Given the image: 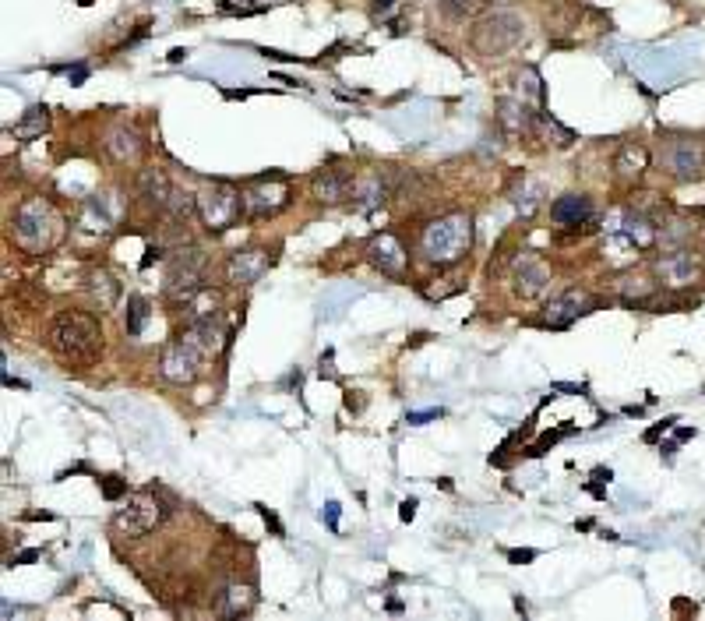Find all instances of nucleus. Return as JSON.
I'll use <instances>...</instances> for the list:
<instances>
[{
	"label": "nucleus",
	"mask_w": 705,
	"mask_h": 621,
	"mask_svg": "<svg viewBox=\"0 0 705 621\" xmlns=\"http://www.w3.org/2000/svg\"><path fill=\"white\" fill-rule=\"evenodd\" d=\"M46 128H50V110H46V106H32L15 124V138L18 142H32V138H43Z\"/></svg>",
	"instance_id": "obj_24"
},
{
	"label": "nucleus",
	"mask_w": 705,
	"mask_h": 621,
	"mask_svg": "<svg viewBox=\"0 0 705 621\" xmlns=\"http://www.w3.org/2000/svg\"><path fill=\"white\" fill-rule=\"evenodd\" d=\"M508 558H512L515 565H522V562H533L536 551H508Z\"/></svg>",
	"instance_id": "obj_37"
},
{
	"label": "nucleus",
	"mask_w": 705,
	"mask_h": 621,
	"mask_svg": "<svg viewBox=\"0 0 705 621\" xmlns=\"http://www.w3.org/2000/svg\"><path fill=\"white\" fill-rule=\"evenodd\" d=\"M674 424H677V417H667L660 427H653V431H646V442H656V438H660L663 431H670V427H674Z\"/></svg>",
	"instance_id": "obj_32"
},
{
	"label": "nucleus",
	"mask_w": 705,
	"mask_h": 621,
	"mask_svg": "<svg viewBox=\"0 0 705 621\" xmlns=\"http://www.w3.org/2000/svg\"><path fill=\"white\" fill-rule=\"evenodd\" d=\"M201 360H205L201 346L194 343L191 336H180L177 343H170L163 350L159 375H163L166 382H173V385H191L194 378H198V371H201Z\"/></svg>",
	"instance_id": "obj_9"
},
{
	"label": "nucleus",
	"mask_w": 705,
	"mask_h": 621,
	"mask_svg": "<svg viewBox=\"0 0 705 621\" xmlns=\"http://www.w3.org/2000/svg\"><path fill=\"white\" fill-rule=\"evenodd\" d=\"M589 216H593V202H589L586 195H564L550 205V219H554L557 226H579V223H586Z\"/></svg>",
	"instance_id": "obj_19"
},
{
	"label": "nucleus",
	"mask_w": 705,
	"mask_h": 621,
	"mask_svg": "<svg viewBox=\"0 0 705 621\" xmlns=\"http://www.w3.org/2000/svg\"><path fill=\"white\" fill-rule=\"evenodd\" d=\"M399 516H402V523H409V519L416 516V498H409V502H402V512H399Z\"/></svg>",
	"instance_id": "obj_38"
},
{
	"label": "nucleus",
	"mask_w": 705,
	"mask_h": 621,
	"mask_svg": "<svg viewBox=\"0 0 705 621\" xmlns=\"http://www.w3.org/2000/svg\"><path fill=\"white\" fill-rule=\"evenodd\" d=\"M656 272H660V279L667 286L681 290V286H691V283H698V279H702V258H698L688 244L670 247L667 255L656 262Z\"/></svg>",
	"instance_id": "obj_10"
},
{
	"label": "nucleus",
	"mask_w": 705,
	"mask_h": 621,
	"mask_svg": "<svg viewBox=\"0 0 705 621\" xmlns=\"http://www.w3.org/2000/svg\"><path fill=\"white\" fill-rule=\"evenodd\" d=\"M141 195L149 198L156 209H166V202H170V195H173L170 177H166L163 170H145L141 173Z\"/></svg>",
	"instance_id": "obj_23"
},
{
	"label": "nucleus",
	"mask_w": 705,
	"mask_h": 621,
	"mask_svg": "<svg viewBox=\"0 0 705 621\" xmlns=\"http://www.w3.org/2000/svg\"><path fill=\"white\" fill-rule=\"evenodd\" d=\"M441 417V410H423V413H409V424H423V420Z\"/></svg>",
	"instance_id": "obj_34"
},
{
	"label": "nucleus",
	"mask_w": 705,
	"mask_h": 621,
	"mask_svg": "<svg viewBox=\"0 0 705 621\" xmlns=\"http://www.w3.org/2000/svg\"><path fill=\"white\" fill-rule=\"evenodd\" d=\"M311 191L321 205H339L353 195V177L346 170H318L311 177Z\"/></svg>",
	"instance_id": "obj_15"
},
{
	"label": "nucleus",
	"mask_w": 705,
	"mask_h": 621,
	"mask_svg": "<svg viewBox=\"0 0 705 621\" xmlns=\"http://www.w3.org/2000/svg\"><path fill=\"white\" fill-rule=\"evenodd\" d=\"M46 346L67 367H85L103 353L99 322L85 311H57L46 329Z\"/></svg>",
	"instance_id": "obj_1"
},
{
	"label": "nucleus",
	"mask_w": 705,
	"mask_h": 621,
	"mask_svg": "<svg viewBox=\"0 0 705 621\" xmlns=\"http://www.w3.org/2000/svg\"><path fill=\"white\" fill-rule=\"evenodd\" d=\"M473 247V219L466 212H448V216L434 219L427 230L420 233V251L423 258L438 269H448V265L462 262Z\"/></svg>",
	"instance_id": "obj_2"
},
{
	"label": "nucleus",
	"mask_w": 705,
	"mask_h": 621,
	"mask_svg": "<svg viewBox=\"0 0 705 621\" xmlns=\"http://www.w3.org/2000/svg\"><path fill=\"white\" fill-rule=\"evenodd\" d=\"M522 39H526V25H522V18L515 15V11H490L473 29V43L483 57L508 53L512 46H519Z\"/></svg>",
	"instance_id": "obj_7"
},
{
	"label": "nucleus",
	"mask_w": 705,
	"mask_h": 621,
	"mask_svg": "<svg viewBox=\"0 0 705 621\" xmlns=\"http://www.w3.org/2000/svg\"><path fill=\"white\" fill-rule=\"evenodd\" d=\"M205 276H208V255L201 247H180L177 255L166 265V279L163 290L173 304L184 307L187 300H194L201 290H205Z\"/></svg>",
	"instance_id": "obj_4"
},
{
	"label": "nucleus",
	"mask_w": 705,
	"mask_h": 621,
	"mask_svg": "<svg viewBox=\"0 0 705 621\" xmlns=\"http://www.w3.org/2000/svg\"><path fill=\"white\" fill-rule=\"evenodd\" d=\"M170 516L163 494L145 487V491H134L124 502V509L113 512V530L124 533V537H145V533L156 530L163 519Z\"/></svg>",
	"instance_id": "obj_5"
},
{
	"label": "nucleus",
	"mask_w": 705,
	"mask_h": 621,
	"mask_svg": "<svg viewBox=\"0 0 705 621\" xmlns=\"http://www.w3.org/2000/svg\"><path fill=\"white\" fill-rule=\"evenodd\" d=\"M621 297L624 300H649L653 297V283H646V279H624Z\"/></svg>",
	"instance_id": "obj_29"
},
{
	"label": "nucleus",
	"mask_w": 705,
	"mask_h": 621,
	"mask_svg": "<svg viewBox=\"0 0 705 621\" xmlns=\"http://www.w3.org/2000/svg\"><path fill=\"white\" fill-rule=\"evenodd\" d=\"M106 152H110V156L117 159V163L138 159V152H141L138 131L127 128V124H117V128H110V135H106Z\"/></svg>",
	"instance_id": "obj_21"
},
{
	"label": "nucleus",
	"mask_w": 705,
	"mask_h": 621,
	"mask_svg": "<svg viewBox=\"0 0 705 621\" xmlns=\"http://www.w3.org/2000/svg\"><path fill=\"white\" fill-rule=\"evenodd\" d=\"M286 205H290V180L279 177V173L258 177V180H251V184L244 188V212L251 219L279 216Z\"/></svg>",
	"instance_id": "obj_8"
},
{
	"label": "nucleus",
	"mask_w": 705,
	"mask_h": 621,
	"mask_svg": "<svg viewBox=\"0 0 705 621\" xmlns=\"http://www.w3.org/2000/svg\"><path fill=\"white\" fill-rule=\"evenodd\" d=\"M265 269H268V255L265 251H258V247L237 251V255H230V262H226V276H230V283H237V286L258 283V279L265 276Z\"/></svg>",
	"instance_id": "obj_16"
},
{
	"label": "nucleus",
	"mask_w": 705,
	"mask_h": 621,
	"mask_svg": "<svg viewBox=\"0 0 705 621\" xmlns=\"http://www.w3.org/2000/svg\"><path fill=\"white\" fill-rule=\"evenodd\" d=\"M367 262L381 272V276L399 279L406 272V247L399 244L395 233H378V237L367 244Z\"/></svg>",
	"instance_id": "obj_12"
},
{
	"label": "nucleus",
	"mask_w": 705,
	"mask_h": 621,
	"mask_svg": "<svg viewBox=\"0 0 705 621\" xmlns=\"http://www.w3.org/2000/svg\"><path fill=\"white\" fill-rule=\"evenodd\" d=\"M67 78H71V85H82L85 78H89V68H85V64H75V68L67 71Z\"/></svg>",
	"instance_id": "obj_33"
},
{
	"label": "nucleus",
	"mask_w": 705,
	"mask_h": 621,
	"mask_svg": "<svg viewBox=\"0 0 705 621\" xmlns=\"http://www.w3.org/2000/svg\"><path fill=\"white\" fill-rule=\"evenodd\" d=\"M39 558V551H22V554H15L8 565H29V562H36Z\"/></svg>",
	"instance_id": "obj_35"
},
{
	"label": "nucleus",
	"mask_w": 705,
	"mask_h": 621,
	"mask_svg": "<svg viewBox=\"0 0 705 621\" xmlns=\"http://www.w3.org/2000/svg\"><path fill=\"white\" fill-rule=\"evenodd\" d=\"M240 209H244V191H237L226 180H212L198 191V219L205 223V230H230L240 219Z\"/></svg>",
	"instance_id": "obj_6"
},
{
	"label": "nucleus",
	"mask_w": 705,
	"mask_h": 621,
	"mask_svg": "<svg viewBox=\"0 0 705 621\" xmlns=\"http://www.w3.org/2000/svg\"><path fill=\"white\" fill-rule=\"evenodd\" d=\"M184 57H187V50H173V53H170L173 64H180V60H184Z\"/></svg>",
	"instance_id": "obj_41"
},
{
	"label": "nucleus",
	"mask_w": 705,
	"mask_h": 621,
	"mask_svg": "<svg viewBox=\"0 0 705 621\" xmlns=\"http://www.w3.org/2000/svg\"><path fill=\"white\" fill-rule=\"evenodd\" d=\"M519 99H522V103H533L536 110H543V82H540V75H536L533 68L522 71V78H519Z\"/></svg>",
	"instance_id": "obj_27"
},
{
	"label": "nucleus",
	"mask_w": 705,
	"mask_h": 621,
	"mask_svg": "<svg viewBox=\"0 0 705 621\" xmlns=\"http://www.w3.org/2000/svg\"><path fill=\"white\" fill-rule=\"evenodd\" d=\"M385 198H388V180L381 177V173H367V177H360L357 184H353V205H357L360 212L378 209Z\"/></svg>",
	"instance_id": "obj_20"
},
{
	"label": "nucleus",
	"mask_w": 705,
	"mask_h": 621,
	"mask_svg": "<svg viewBox=\"0 0 705 621\" xmlns=\"http://www.w3.org/2000/svg\"><path fill=\"white\" fill-rule=\"evenodd\" d=\"M512 283H515V293L526 300L533 297H543L550 286V269L533 255H522L515 258V269H512Z\"/></svg>",
	"instance_id": "obj_13"
},
{
	"label": "nucleus",
	"mask_w": 705,
	"mask_h": 621,
	"mask_svg": "<svg viewBox=\"0 0 705 621\" xmlns=\"http://www.w3.org/2000/svg\"><path fill=\"white\" fill-rule=\"evenodd\" d=\"M103 494L106 498H120V494H124V484H117V477H110V484L103 487Z\"/></svg>",
	"instance_id": "obj_36"
},
{
	"label": "nucleus",
	"mask_w": 705,
	"mask_h": 621,
	"mask_svg": "<svg viewBox=\"0 0 705 621\" xmlns=\"http://www.w3.org/2000/svg\"><path fill=\"white\" fill-rule=\"evenodd\" d=\"M691 233H695V226H691V223H667L660 230V244L663 247H681L684 240L691 237Z\"/></svg>",
	"instance_id": "obj_28"
},
{
	"label": "nucleus",
	"mask_w": 705,
	"mask_h": 621,
	"mask_svg": "<svg viewBox=\"0 0 705 621\" xmlns=\"http://www.w3.org/2000/svg\"><path fill=\"white\" fill-rule=\"evenodd\" d=\"M254 590L247 583H233L230 590H226V614H247L254 607Z\"/></svg>",
	"instance_id": "obj_26"
},
{
	"label": "nucleus",
	"mask_w": 705,
	"mask_h": 621,
	"mask_svg": "<svg viewBox=\"0 0 705 621\" xmlns=\"http://www.w3.org/2000/svg\"><path fill=\"white\" fill-rule=\"evenodd\" d=\"M89 293L96 297V304L103 307V311H110V307H117L120 300V283L113 272L106 269H92L89 272Z\"/></svg>",
	"instance_id": "obj_22"
},
{
	"label": "nucleus",
	"mask_w": 705,
	"mask_h": 621,
	"mask_svg": "<svg viewBox=\"0 0 705 621\" xmlns=\"http://www.w3.org/2000/svg\"><path fill=\"white\" fill-rule=\"evenodd\" d=\"M649 170V149L646 145H639V142H624L621 149H617V156H614V173L621 180H639L642 173Z\"/></svg>",
	"instance_id": "obj_18"
},
{
	"label": "nucleus",
	"mask_w": 705,
	"mask_h": 621,
	"mask_svg": "<svg viewBox=\"0 0 705 621\" xmlns=\"http://www.w3.org/2000/svg\"><path fill=\"white\" fill-rule=\"evenodd\" d=\"M321 519H325V523L335 530V526H339V502H328L325 512H321Z\"/></svg>",
	"instance_id": "obj_31"
},
{
	"label": "nucleus",
	"mask_w": 705,
	"mask_h": 621,
	"mask_svg": "<svg viewBox=\"0 0 705 621\" xmlns=\"http://www.w3.org/2000/svg\"><path fill=\"white\" fill-rule=\"evenodd\" d=\"M688 438H695V427H681L677 431V442H688Z\"/></svg>",
	"instance_id": "obj_40"
},
{
	"label": "nucleus",
	"mask_w": 705,
	"mask_h": 621,
	"mask_svg": "<svg viewBox=\"0 0 705 621\" xmlns=\"http://www.w3.org/2000/svg\"><path fill=\"white\" fill-rule=\"evenodd\" d=\"M533 117L536 113H529V103H522V99H505L498 106V124L512 142H519V138H526L533 131Z\"/></svg>",
	"instance_id": "obj_17"
},
{
	"label": "nucleus",
	"mask_w": 705,
	"mask_h": 621,
	"mask_svg": "<svg viewBox=\"0 0 705 621\" xmlns=\"http://www.w3.org/2000/svg\"><path fill=\"white\" fill-rule=\"evenodd\" d=\"M64 237V219L46 198H25L15 212V240L32 251V255H46L60 244Z\"/></svg>",
	"instance_id": "obj_3"
},
{
	"label": "nucleus",
	"mask_w": 705,
	"mask_h": 621,
	"mask_svg": "<svg viewBox=\"0 0 705 621\" xmlns=\"http://www.w3.org/2000/svg\"><path fill=\"white\" fill-rule=\"evenodd\" d=\"M145 325H149V300L141 297V293H131V297H127V307H124L127 336H141Z\"/></svg>",
	"instance_id": "obj_25"
},
{
	"label": "nucleus",
	"mask_w": 705,
	"mask_h": 621,
	"mask_svg": "<svg viewBox=\"0 0 705 621\" xmlns=\"http://www.w3.org/2000/svg\"><path fill=\"white\" fill-rule=\"evenodd\" d=\"M667 166L677 180H695L705 170V145L695 138H677L667 145Z\"/></svg>",
	"instance_id": "obj_11"
},
{
	"label": "nucleus",
	"mask_w": 705,
	"mask_h": 621,
	"mask_svg": "<svg viewBox=\"0 0 705 621\" xmlns=\"http://www.w3.org/2000/svg\"><path fill=\"white\" fill-rule=\"evenodd\" d=\"M586 293L582 290H564L557 293V297L547 300V307H543V325H550V329H568V325L575 322L579 315H586Z\"/></svg>",
	"instance_id": "obj_14"
},
{
	"label": "nucleus",
	"mask_w": 705,
	"mask_h": 621,
	"mask_svg": "<svg viewBox=\"0 0 705 621\" xmlns=\"http://www.w3.org/2000/svg\"><path fill=\"white\" fill-rule=\"evenodd\" d=\"M441 8H445L452 18H462V15H469V11L476 8V0H441Z\"/></svg>",
	"instance_id": "obj_30"
},
{
	"label": "nucleus",
	"mask_w": 705,
	"mask_h": 621,
	"mask_svg": "<svg viewBox=\"0 0 705 621\" xmlns=\"http://www.w3.org/2000/svg\"><path fill=\"white\" fill-rule=\"evenodd\" d=\"M321 375L332 378V353H325V357H321Z\"/></svg>",
	"instance_id": "obj_39"
}]
</instances>
